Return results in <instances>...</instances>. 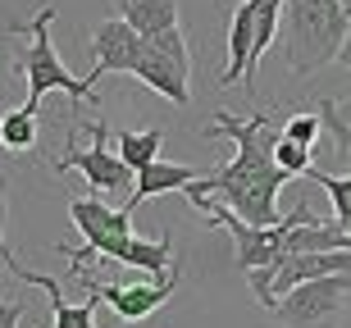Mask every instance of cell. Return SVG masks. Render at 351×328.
Returning <instances> with one entry per match:
<instances>
[{
	"mask_svg": "<svg viewBox=\"0 0 351 328\" xmlns=\"http://www.w3.org/2000/svg\"><path fill=\"white\" fill-rule=\"evenodd\" d=\"M206 137H233L237 142V155L215 173H201L196 183L182 187V197H215L223 201L228 210H237L247 223H278V192L287 187L292 173L274 160V142L283 137V118L274 114H256L251 118H237L228 110L206 123Z\"/></svg>",
	"mask_w": 351,
	"mask_h": 328,
	"instance_id": "cell-1",
	"label": "cell"
},
{
	"mask_svg": "<svg viewBox=\"0 0 351 328\" xmlns=\"http://www.w3.org/2000/svg\"><path fill=\"white\" fill-rule=\"evenodd\" d=\"M351 32V14L342 0H283V64L297 78H311L319 68L338 64L342 41Z\"/></svg>",
	"mask_w": 351,
	"mask_h": 328,
	"instance_id": "cell-2",
	"label": "cell"
},
{
	"mask_svg": "<svg viewBox=\"0 0 351 328\" xmlns=\"http://www.w3.org/2000/svg\"><path fill=\"white\" fill-rule=\"evenodd\" d=\"M51 23H55V0H46L37 14H32V23L23 27L27 32V46L19 51V73H23V87H27V105L41 110V96L46 92H64L69 101H91L96 96V78H73L64 64H60V51H55L51 41Z\"/></svg>",
	"mask_w": 351,
	"mask_h": 328,
	"instance_id": "cell-3",
	"label": "cell"
},
{
	"mask_svg": "<svg viewBox=\"0 0 351 328\" xmlns=\"http://www.w3.org/2000/svg\"><path fill=\"white\" fill-rule=\"evenodd\" d=\"M132 214L128 205H105L96 197H69V219L82 233V247L69 251V242H60V255L69 260V269H87V260H123V251L137 233H132Z\"/></svg>",
	"mask_w": 351,
	"mask_h": 328,
	"instance_id": "cell-4",
	"label": "cell"
},
{
	"mask_svg": "<svg viewBox=\"0 0 351 328\" xmlns=\"http://www.w3.org/2000/svg\"><path fill=\"white\" fill-rule=\"evenodd\" d=\"M351 305V269L342 274H324L311 283H297L274 301L269 319L278 328H342Z\"/></svg>",
	"mask_w": 351,
	"mask_h": 328,
	"instance_id": "cell-5",
	"label": "cell"
},
{
	"mask_svg": "<svg viewBox=\"0 0 351 328\" xmlns=\"http://www.w3.org/2000/svg\"><path fill=\"white\" fill-rule=\"evenodd\" d=\"M132 78H142L146 87H151L156 96H165L169 105H187V101H192V51H187L182 27L142 37Z\"/></svg>",
	"mask_w": 351,
	"mask_h": 328,
	"instance_id": "cell-6",
	"label": "cell"
},
{
	"mask_svg": "<svg viewBox=\"0 0 351 328\" xmlns=\"http://www.w3.org/2000/svg\"><path fill=\"white\" fill-rule=\"evenodd\" d=\"M87 132H91V146L87 151H82L78 142H73V128H69V142H64V151H60V160H55L51 169L55 173H69V169H78L82 178H87L91 183V192H96V197H123L128 201L132 197V164L123 155H119V151H110V146H105V137H110V128H105V123H87Z\"/></svg>",
	"mask_w": 351,
	"mask_h": 328,
	"instance_id": "cell-7",
	"label": "cell"
},
{
	"mask_svg": "<svg viewBox=\"0 0 351 328\" xmlns=\"http://www.w3.org/2000/svg\"><path fill=\"white\" fill-rule=\"evenodd\" d=\"M64 278H78L87 292H96V297H101L123 324H142V319H151L160 305L178 292V283H182L178 264H173L165 278H146V283H101V278H91L87 269H64Z\"/></svg>",
	"mask_w": 351,
	"mask_h": 328,
	"instance_id": "cell-8",
	"label": "cell"
},
{
	"mask_svg": "<svg viewBox=\"0 0 351 328\" xmlns=\"http://www.w3.org/2000/svg\"><path fill=\"white\" fill-rule=\"evenodd\" d=\"M137 51H142V32L128 23V18H105L96 32H91V78L101 82L105 73H132L137 64Z\"/></svg>",
	"mask_w": 351,
	"mask_h": 328,
	"instance_id": "cell-9",
	"label": "cell"
},
{
	"mask_svg": "<svg viewBox=\"0 0 351 328\" xmlns=\"http://www.w3.org/2000/svg\"><path fill=\"white\" fill-rule=\"evenodd\" d=\"M0 264H5V269H10L19 283H32V288H41L46 297H51V328H96V305H101V297H96V292H87V301H82V305H69L64 292H60V278L32 274V269H27V264L19 260L14 251H10Z\"/></svg>",
	"mask_w": 351,
	"mask_h": 328,
	"instance_id": "cell-10",
	"label": "cell"
},
{
	"mask_svg": "<svg viewBox=\"0 0 351 328\" xmlns=\"http://www.w3.org/2000/svg\"><path fill=\"white\" fill-rule=\"evenodd\" d=\"M251 46H256V0H242L233 10V23H228V64H223V73H219V87L247 82Z\"/></svg>",
	"mask_w": 351,
	"mask_h": 328,
	"instance_id": "cell-11",
	"label": "cell"
},
{
	"mask_svg": "<svg viewBox=\"0 0 351 328\" xmlns=\"http://www.w3.org/2000/svg\"><path fill=\"white\" fill-rule=\"evenodd\" d=\"M201 173L192 164H169V160H151L146 169H137V187H132V197L123 201L128 210H142L146 201L165 197V192H182L187 183H196Z\"/></svg>",
	"mask_w": 351,
	"mask_h": 328,
	"instance_id": "cell-12",
	"label": "cell"
},
{
	"mask_svg": "<svg viewBox=\"0 0 351 328\" xmlns=\"http://www.w3.org/2000/svg\"><path fill=\"white\" fill-rule=\"evenodd\" d=\"M37 105H14L0 114V151H10V155H32V164L41 160L37 151Z\"/></svg>",
	"mask_w": 351,
	"mask_h": 328,
	"instance_id": "cell-13",
	"label": "cell"
},
{
	"mask_svg": "<svg viewBox=\"0 0 351 328\" xmlns=\"http://www.w3.org/2000/svg\"><path fill=\"white\" fill-rule=\"evenodd\" d=\"M114 14L128 18L142 37H156V32L178 27V0H114Z\"/></svg>",
	"mask_w": 351,
	"mask_h": 328,
	"instance_id": "cell-14",
	"label": "cell"
},
{
	"mask_svg": "<svg viewBox=\"0 0 351 328\" xmlns=\"http://www.w3.org/2000/svg\"><path fill=\"white\" fill-rule=\"evenodd\" d=\"M114 146H119V155L128 160L132 169H146L151 160H160V146H165V128H146V132L119 128V132H114Z\"/></svg>",
	"mask_w": 351,
	"mask_h": 328,
	"instance_id": "cell-15",
	"label": "cell"
},
{
	"mask_svg": "<svg viewBox=\"0 0 351 328\" xmlns=\"http://www.w3.org/2000/svg\"><path fill=\"white\" fill-rule=\"evenodd\" d=\"M306 178H311L315 187H324V192H328V201H333V219L351 233V169L347 173H324V169H315V164H311Z\"/></svg>",
	"mask_w": 351,
	"mask_h": 328,
	"instance_id": "cell-16",
	"label": "cell"
},
{
	"mask_svg": "<svg viewBox=\"0 0 351 328\" xmlns=\"http://www.w3.org/2000/svg\"><path fill=\"white\" fill-rule=\"evenodd\" d=\"M274 160H278L292 178H306V169H311V146L292 142V137H278V142H274Z\"/></svg>",
	"mask_w": 351,
	"mask_h": 328,
	"instance_id": "cell-17",
	"label": "cell"
},
{
	"mask_svg": "<svg viewBox=\"0 0 351 328\" xmlns=\"http://www.w3.org/2000/svg\"><path fill=\"white\" fill-rule=\"evenodd\" d=\"M319 132H324V118H319V110L283 118V137H292V142H301V146H315V142H319Z\"/></svg>",
	"mask_w": 351,
	"mask_h": 328,
	"instance_id": "cell-18",
	"label": "cell"
},
{
	"mask_svg": "<svg viewBox=\"0 0 351 328\" xmlns=\"http://www.w3.org/2000/svg\"><path fill=\"white\" fill-rule=\"evenodd\" d=\"M319 118H324V132H347L351 137V96L347 101H319Z\"/></svg>",
	"mask_w": 351,
	"mask_h": 328,
	"instance_id": "cell-19",
	"label": "cell"
},
{
	"mask_svg": "<svg viewBox=\"0 0 351 328\" xmlns=\"http://www.w3.org/2000/svg\"><path fill=\"white\" fill-rule=\"evenodd\" d=\"M5 228H10V178L0 173V260L10 255V242H5Z\"/></svg>",
	"mask_w": 351,
	"mask_h": 328,
	"instance_id": "cell-20",
	"label": "cell"
},
{
	"mask_svg": "<svg viewBox=\"0 0 351 328\" xmlns=\"http://www.w3.org/2000/svg\"><path fill=\"white\" fill-rule=\"evenodd\" d=\"M23 310H27L23 301H5V305H0V328H19V319H23Z\"/></svg>",
	"mask_w": 351,
	"mask_h": 328,
	"instance_id": "cell-21",
	"label": "cell"
},
{
	"mask_svg": "<svg viewBox=\"0 0 351 328\" xmlns=\"http://www.w3.org/2000/svg\"><path fill=\"white\" fill-rule=\"evenodd\" d=\"M338 64H347V68H351V32H347V41H342V55H338Z\"/></svg>",
	"mask_w": 351,
	"mask_h": 328,
	"instance_id": "cell-22",
	"label": "cell"
},
{
	"mask_svg": "<svg viewBox=\"0 0 351 328\" xmlns=\"http://www.w3.org/2000/svg\"><path fill=\"white\" fill-rule=\"evenodd\" d=\"M342 10H347V14H351V0H342Z\"/></svg>",
	"mask_w": 351,
	"mask_h": 328,
	"instance_id": "cell-23",
	"label": "cell"
},
{
	"mask_svg": "<svg viewBox=\"0 0 351 328\" xmlns=\"http://www.w3.org/2000/svg\"><path fill=\"white\" fill-rule=\"evenodd\" d=\"M0 305H5V301H0Z\"/></svg>",
	"mask_w": 351,
	"mask_h": 328,
	"instance_id": "cell-24",
	"label": "cell"
}]
</instances>
